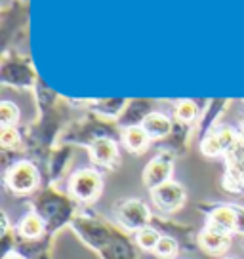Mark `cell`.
<instances>
[{"instance_id": "6da1fadb", "label": "cell", "mask_w": 244, "mask_h": 259, "mask_svg": "<svg viewBox=\"0 0 244 259\" xmlns=\"http://www.w3.org/2000/svg\"><path fill=\"white\" fill-rule=\"evenodd\" d=\"M99 191H101V178L98 171L80 170L71 179V193L74 198H78L82 202H90L98 198Z\"/></svg>"}, {"instance_id": "7a4b0ae2", "label": "cell", "mask_w": 244, "mask_h": 259, "mask_svg": "<svg viewBox=\"0 0 244 259\" xmlns=\"http://www.w3.org/2000/svg\"><path fill=\"white\" fill-rule=\"evenodd\" d=\"M151 196H153V202H155V206L158 210L174 211L178 210L179 206L183 204V200H185V191L176 181H166L160 187L153 189Z\"/></svg>"}, {"instance_id": "3957f363", "label": "cell", "mask_w": 244, "mask_h": 259, "mask_svg": "<svg viewBox=\"0 0 244 259\" xmlns=\"http://www.w3.org/2000/svg\"><path fill=\"white\" fill-rule=\"evenodd\" d=\"M8 185L14 193H31L38 185V171L31 162H19L10 170Z\"/></svg>"}, {"instance_id": "277c9868", "label": "cell", "mask_w": 244, "mask_h": 259, "mask_svg": "<svg viewBox=\"0 0 244 259\" xmlns=\"http://www.w3.org/2000/svg\"><path fill=\"white\" fill-rule=\"evenodd\" d=\"M118 219H120V223L126 227V229H130V231H141V229H145L147 223H149L151 213H149V208H147L143 202L130 200V202H126L120 208Z\"/></svg>"}, {"instance_id": "5b68a950", "label": "cell", "mask_w": 244, "mask_h": 259, "mask_svg": "<svg viewBox=\"0 0 244 259\" xmlns=\"http://www.w3.org/2000/svg\"><path fill=\"white\" fill-rule=\"evenodd\" d=\"M236 143V136L233 130H220L216 134H212L208 138L204 139L202 143V153L208 154V156H216L220 154L221 151H231Z\"/></svg>"}, {"instance_id": "8992f818", "label": "cell", "mask_w": 244, "mask_h": 259, "mask_svg": "<svg viewBox=\"0 0 244 259\" xmlns=\"http://www.w3.org/2000/svg\"><path fill=\"white\" fill-rule=\"evenodd\" d=\"M170 174H172V164L168 160H153L149 162V166L145 168V174H143V181L145 185L153 191L156 187H160L162 183L170 181Z\"/></svg>"}, {"instance_id": "52a82bcc", "label": "cell", "mask_w": 244, "mask_h": 259, "mask_svg": "<svg viewBox=\"0 0 244 259\" xmlns=\"http://www.w3.org/2000/svg\"><path fill=\"white\" fill-rule=\"evenodd\" d=\"M198 242H200V246L208 253L220 255L223 251H227L229 244H231V236H229V233H223V231H218V229H212L210 227V229H206L200 235Z\"/></svg>"}, {"instance_id": "ba28073f", "label": "cell", "mask_w": 244, "mask_h": 259, "mask_svg": "<svg viewBox=\"0 0 244 259\" xmlns=\"http://www.w3.org/2000/svg\"><path fill=\"white\" fill-rule=\"evenodd\" d=\"M143 130L147 132V136L151 139H160V138H166L168 134H170L172 130V122L168 116H164L160 113H151L145 116V120H143Z\"/></svg>"}, {"instance_id": "9c48e42d", "label": "cell", "mask_w": 244, "mask_h": 259, "mask_svg": "<svg viewBox=\"0 0 244 259\" xmlns=\"http://www.w3.org/2000/svg\"><path fill=\"white\" fill-rule=\"evenodd\" d=\"M92 158L98 162V164H103V166H109L116 160V145L114 141L107 138H99L92 143Z\"/></svg>"}, {"instance_id": "30bf717a", "label": "cell", "mask_w": 244, "mask_h": 259, "mask_svg": "<svg viewBox=\"0 0 244 259\" xmlns=\"http://www.w3.org/2000/svg\"><path fill=\"white\" fill-rule=\"evenodd\" d=\"M210 227L212 229H218L223 233H233L236 229V213L231 208H216L210 215Z\"/></svg>"}, {"instance_id": "8fae6325", "label": "cell", "mask_w": 244, "mask_h": 259, "mask_svg": "<svg viewBox=\"0 0 244 259\" xmlns=\"http://www.w3.org/2000/svg\"><path fill=\"white\" fill-rule=\"evenodd\" d=\"M149 136L143 130V126H130L124 132V145L128 147V151L132 153H143L149 143Z\"/></svg>"}, {"instance_id": "7c38bea8", "label": "cell", "mask_w": 244, "mask_h": 259, "mask_svg": "<svg viewBox=\"0 0 244 259\" xmlns=\"http://www.w3.org/2000/svg\"><path fill=\"white\" fill-rule=\"evenodd\" d=\"M19 231H21V235H23L25 238H38V236L42 235V231H44V221H42L40 215L29 213V215H25L23 221H21Z\"/></svg>"}, {"instance_id": "4fadbf2b", "label": "cell", "mask_w": 244, "mask_h": 259, "mask_svg": "<svg viewBox=\"0 0 244 259\" xmlns=\"http://www.w3.org/2000/svg\"><path fill=\"white\" fill-rule=\"evenodd\" d=\"M138 244L143 248V250H155L158 240L162 238V236L156 233L155 229H151V227H145V229H141L138 231Z\"/></svg>"}, {"instance_id": "5bb4252c", "label": "cell", "mask_w": 244, "mask_h": 259, "mask_svg": "<svg viewBox=\"0 0 244 259\" xmlns=\"http://www.w3.org/2000/svg\"><path fill=\"white\" fill-rule=\"evenodd\" d=\"M153 251H155L160 259H172L178 253V242H176L174 238H170V236H162Z\"/></svg>"}, {"instance_id": "9a60e30c", "label": "cell", "mask_w": 244, "mask_h": 259, "mask_svg": "<svg viewBox=\"0 0 244 259\" xmlns=\"http://www.w3.org/2000/svg\"><path fill=\"white\" fill-rule=\"evenodd\" d=\"M17 107L14 103H10V101H2L0 103V122H2V126L6 128V126H12L14 122L17 120Z\"/></svg>"}, {"instance_id": "2e32d148", "label": "cell", "mask_w": 244, "mask_h": 259, "mask_svg": "<svg viewBox=\"0 0 244 259\" xmlns=\"http://www.w3.org/2000/svg\"><path fill=\"white\" fill-rule=\"evenodd\" d=\"M19 134H17L16 128H12V126H6V128H2L0 132V143L4 149H16L19 145Z\"/></svg>"}, {"instance_id": "e0dca14e", "label": "cell", "mask_w": 244, "mask_h": 259, "mask_svg": "<svg viewBox=\"0 0 244 259\" xmlns=\"http://www.w3.org/2000/svg\"><path fill=\"white\" fill-rule=\"evenodd\" d=\"M176 114H178V118L181 122H191L196 116V105L193 101H189V99L179 101L178 109H176Z\"/></svg>"}, {"instance_id": "ac0fdd59", "label": "cell", "mask_w": 244, "mask_h": 259, "mask_svg": "<svg viewBox=\"0 0 244 259\" xmlns=\"http://www.w3.org/2000/svg\"><path fill=\"white\" fill-rule=\"evenodd\" d=\"M4 259H25V257H21L19 253H8V255H4Z\"/></svg>"}]
</instances>
